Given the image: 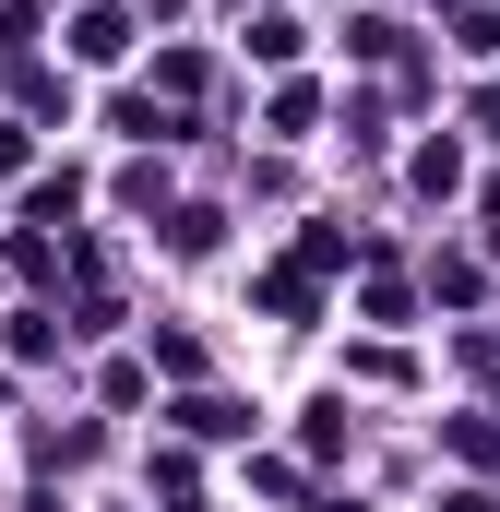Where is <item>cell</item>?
Listing matches in <instances>:
<instances>
[{"mask_svg": "<svg viewBox=\"0 0 500 512\" xmlns=\"http://www.w3.org/2000/svg\"><path fill=\"white\" fill-rule=\"evenodd\" d=\"M72 48H84V60H120V48H131V24H120V12H84V36H72Z\"/></svg>", "mask_w": 500, "mask_h": 512, "instance_id": "6da1fadb", "label": "cell"}]
</instances>
